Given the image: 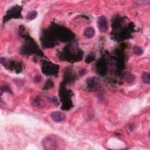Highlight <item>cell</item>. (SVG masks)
Segmentation results:
<instances>
[{"label":"cell","instance_id":"cell-10","mask_svg":"<svg viewBox=\"0 0 150 150\" xmlns=\"http://www.w3.org/2000/svg\"><path fill=\"white\" fill-rule=\"evenodd\" d=\"M34 104L37 107H43L44 106V101L39 99H37L34 101Z\"/></svg>","mask_w":150,"mask_h":150},{"label":"cell","instance_id":"cell-3","mask_svg":"<svg viewBox=\"0 0 150 150\" xmlns=\"http://www.w3.org/2000/svg\"><path fill=\"white\" fill-rule=\"evenodd\" d=\"M65 116L64 114L60 111H55L52 113L51 118L53 121L56 123H61L64 121L65 119Z\"/></svg>","mask_w":150,"mask_h":150},{"label":"cell","instance_id":"cell-4","mask_svg":"<svg viewBox=\"0 0 150 150\" xmlns=\"http://www.w3.org/2000/svg\"><path fill=\"white\" fill-rule=\"evenodd\" d=\"M43 145H44L45 149H54L55 148L53 147V146H56L57 143L52 138L48 137L46 138L43 141Z\"/></svg>","mask_w":150,"mask_h":150},{"label":"cell","instance_id":"cell-1","mask_svg":"<svg viewBox=\"0 0 150 150\" xmlns=\"http://www.w3.org/2000/svg\"><path fill=\"white\" fill-rule=\"evenodd\" d=\"M42 71L48 76L56 75L58 73L59 66L48 61H44L42 65Z\"/></svg>","mask_w":150,"mask_h":150},{"label":"cell","instance_id":"cell-11","mask_svg":"<svg viewBox=\"0 0 150 150\" xmlns=\"http://www.w3.org/2000/svg\"><path fill=\"white\" fill-rule=\"evenodd\" d=\"M53 86V83L52 82H51V81H48V82H46V84H45V87L44 88L45 89H49V88H51V87H52Z\"/></svg>","mask_w":150,"mask_h":150},{"label":"cell","instance_id":"cell-8","mask_svg":"<svg viewBox=\"0 0 150 150\" xmlns=\"http://www.w3.org/2000/svg\"><path fill=\"white\" fill-rule=\"evenodd\" d=\"M133 52L135 55H140L142 54L144 51H143L142 48L139 47V46H134L133 48Z\"/></svg>","mask_w":150,"mask_h":150},{"label":"cell","instance_id":"cell-9","mask_svg":"<svg viewBox=\"0 0 150 150\" xmlns=\"http://www.w3.org/2000/svg\"><path fill=\"white\" fill-rule=\"evenodd\" d=\"M37 12L35 11H31L27 15V18L28 20H34V19H35L36 17H37Z\"/></svg>","mask_w":150,"mask_h":150},{"label":"cell","instance_id":"cell-2","mask_svg":"<svg viewBox=\"0 0 150 150\" xmlns=\"http://www.w3.org/2000/svg\"><path fill=\"white\" fill-rule=\"evenodd\" d=\"M98 27L101 32H105L107 31L108 25L106 18L104 16H101L99 18L97 21Z\"/></svg>","mask_w":150,"mask_h":150},{"label":"cell","instance_id":"cell-5","mask_svg":"<svg viewBox=\"0 0 150 150\" xmlns=\"http://www.w3.org/2000/svg\"><path fill=\"white\" fill-rule=\"evenodd\" d=\"M94 34H95V31H94V29L91 27L86 28L84 31V35H85L86 37H87V38H92L93 37Z\"/></svg>","mask_w":150,"mask_h":150},{"label":"cell","instance_id":"cell-7","mask_svg":"<svg viewBox=\"0 0 150 150\" xmlns=\"http://www.w3.org/2000/svg\"><path fill=\"white\" fill-rule=\"evenodd\" d=\"M142 80L144 83L149 84V76L147 73H144L142 76Z\"/></svg>","mask_w":150,"mask_h":150},{"label":"cell","instance_id":"cell-12","mask_svg":"<svg viewBox=\"0 0 150 150\" xmlns=\"http://www.w3.org/2000/svg\"><path fill=\"white\" fill-rule=\"evenodd\" d=\"M94 59V57L93 56H91V55H90V56H87V58H86V62L87 63H90L91 62H92L93 61Z\"/></svg>","mask_w":150,"mask_h":150},{"label":"cell","instance_id":"cell-6","mask_svg":"<svg viewBox=\"0 0 150 150\" xmlns=\"http://www.w3.org/2000/svg\"><path fill=\"white\" fill-rule=\"evenodd\" d=\"M98 70H99L100 73L103 74L104 75L106 71V65L104 63V62H99V65H98Z\"/></svg>","mask_w":150,"mask_h":150}]
</instances>
